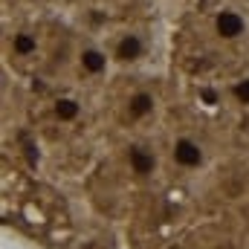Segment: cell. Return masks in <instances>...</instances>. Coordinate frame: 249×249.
Here are the masks:
<instances>
[{"mask_svg":"<svg viewBox=\"0 0 249 249\" xmlns=\"http://www.w3.org/2000/svg\"><path fill=\"white\" fill-rule=\"evenodd\" d=\"M214 32L223 41H235V38H241L247 32V18L238 9H220L214 15Z\"/></svg>","mask_w":249,"mask_h":249,"instance_id":"6da1fadb","label":"cell"},{"mask_svg":"<svg viewBox=\"0 0 249 249\" xmlns=\"http://www.w3.org/2000/svg\"><path fill=\"white\" fill-rule=\"evenodd\" d=\"M145 53H148V41H145V35L142 32H124L122 38L116 41V58L119 61H139V58H145Z\"/></svg>","mask_w":249,"mask_h":249,"instance_id":"7a4b0ae2","label":"cell"},{"mask_svg":"<svg viewBox=\"0 0 249 249\" xmlns=\"http://www.w3.org/2000/svg\"><path fill=\"white\" fill-rule=\"evenodd\" d=\"M174 162L183 165V168H200L203 165V148H200V142H194L188 136H180L174 142Z\"/></svg>","mask_w":249,"mask_h":249,"instance_id":"3957f363","label":"cell"},{"mask_svg":"<svg viewBox=\"0 0 249 249\" xmlns=\"http://www.w3.org/2000/svg\"><path fill=\"white\" fill-rule=\"evenodd\" d=\"M78 61L84 67V72H90V75H102L107 70V55L99 47H84L81 55H78Z\"/></svg>","mask_w":249,"mask_h":249,"instance_id":"277c9868","label":"cell"},{"mask_svg":"<svg viewBox=\"0 0 249 249\" xmlns=\"http://www.w3.org/2000/svg\"><path fill=\"white\" fill-rule=\"evenodd\" d=\"M127 160H130V168H133L139 177H148V174L154 171V165H157L154 154H151L148 148H142V145H133V148L127 151Z\"/></svg>","mask_w":249,"mask_h":249,"instance_id":"5b68a950","label":"cell"},{"mask_svg":"<svg viewBox=\"0 0 249 249\" xmlns=\"http://www.w3.org/2000/svg\"><path fill=\"white\" fill-rule=\"evenodd\" d=\"M154 110V96L151 93H136L130 102H127V113L133 116V119H142V116H148Z\"/></svg>","mask_w":249,"mask_h":249,"instance_id":"8992f818","label":"cell"},{"mask_svg":"<svg viewBox=\"0 0 249 249\" xmlns=\"http://www.w3.org/2000/svg\"><path fill=\"white\" fill-rule=\"evenodd\" d=\"M12 50H15V55H35L38 41H35L32 32H18V35L12 38Z\"/></svg>","mask_w":249,"mask_h":249,"instance_id":"52a82bcc","label":"cell"},{"mask_svg":"<svg viewBox=\"0 0 249 249\" xmlns=\"http://www.w3.org/2000/svg\"><path fill=\"white\" fill-rule=\"evenodd\" d=\"M78 113H81V107H78L75 99H58V102H55V116H58L61 122H72Z\"/></svg>","mask_w":249,"mask_h":249,"instance_id":"ba28073f","label":"cell"},{"mask_svg":"<svg viewBox=\"0 0 249 249\" xmlns=\"http://www.w3.org/2000/svg\"><path fill=\"white\" fill-rule=\"evenodd\" d=\"M235 93H238V99H241V102H247V105H249V78L244 81V84H238V87H235Z\"/></svg>","mask_w":249,"mask_h":249,"instance_id":"9c48e42d","label":"cell"}]
</instances>
